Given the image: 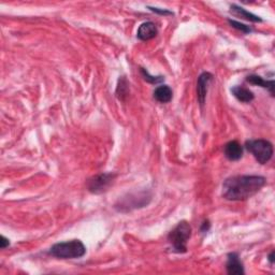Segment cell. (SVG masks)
<instances>
[{
  "label": "cell",
  "instance_id": "obj_14",
  "mask_svg": "<svg viewBox=\"0 0 275 275\" xmlns=\"http://www.w3.org/2000/svg\"><path fill=\"white\" fill-rule=\"evenodd\" d=\"M246 82L250 84H252V85L260 86V88L269 90L271 96H274V90H274V81L273 80H271V81H266V80H264L262 76H256V74H250L246 78Z\"/></svg>",
  "mask_w": 275,
  "mask_h": 275
},
{
  "label": "cell",
  "instance_id": "obj_20",
  "mask_svg": "<svg viewBox=\"0 0 275 275\" xmlns=\"http://www.w3.org/2000/svg\"><path fill=\"white\" fill-rule=\"evenodd\" d=\"M268 259H269V262H270L271 264H274V252H271V254L269 255V257H268Z\"/></svg>",
  "mask_w": 275,
  "mask_h": 275
},
{
  "label": "cell",
  "instance_id": "obj_12",
  "mask_svg": "<svg viewBox=\"0 0 275 275\" xmlns=\"http://www.w3.org/2000/svg\"><path fill=\"white\" fill-rule=\"evenodd\" d=\"M231 92L232 95L243 104H250L252 100L255 99L254 92L250 90L248 88H245L243 86H234V88H231Z\"/></svg>",
  "mask_w": 275,
  "mask_h": 275
},
{
  "label": "cell",
  "instance_id": "obj_5",
  "mask_svg": "<svg viewBox=\"0 0 275 275\" xmlns=\"http://www.w3.org/2000/svg\"><path fill=\"white\" fill-rule=\"evenodd\" d=\"M150 199H152V196L148 192L138 194V196L129 194L128 198L120 200L118 204H115V208L118 210L120 212H128V211H132L134 208H139L148 206Z\"/></svg>",
  "mask_w": 275,
  "mask_h": 275
},
{
  "label": "cell",
  "instance_id": "obj_19",
  "mask_svg": "<svg viewBox=\"0 0 275 275\" xmlns=\"http://www.w3.org/2000/svg\"><path fill=\"white\" fill-rule=\"evenodd\" d=\"M210 228H211V224H210L208 220H204V224H202V226H201V232H208V231L210 230Z\"/></svg>",
  "mask_w": 275,
  "mask_h": 275
},
{
  "label": "cell",
  "instance_id": "obj_15",
  "mask_svg": "<svg viewBox=\"0 0 275 275\" xmlns=\"http://www.w3.org/2000/svg\"><path fill=\"white\" fill-rule=\"evenodd\" d=\"M140 72L141 74L143 76V78L146 80V81L150 84H159L164 81V78L162 76H150V72L144 69V68H140Z\"/></svg>",
  "mask_w": 275,
  "mask_h": 275
},
{
  "label": "cell",
  "instance_id": "obj_8",
  "mask_svg": "<svg viewBox=\"0 0 275 275\" xmlns=\"http://www.w3.org/2000/svg\"><path fill=\"white\" fill-rule=\"evenodd\" d=\"M158 34V30L153 22H146L140 25L136 32V38L141 41H148L154 39Z\"/></svg>",
  "mask_w": 275,
  "mask_h": 275
},
{
  "label": "cell",
  "instance_id": "obj_2",
  "mask_svg": "<svg viewBox=\"0 0 275 275\" xmlns=\"http://www.w3.org/2000/svg\"><path fill=\"white\" fill-rule=\"evenodd\" d=\"M48 254L58 259H76L86 254V248L82 241L71 240L53 245Z\"/></svg>",
  "mask_w": 275,
  "mask_h": 275
},
{
  "label": "cell",
  "instance_id": "obj_18",
  "mask_svg": "<svg viewBox=\"0 0 275 275\" xmlns=\"http://www.w3.org/2000/svg\"><path fill=\"white\" fill-rule=\"evenodd\" d=\"M9 245H10V241H9V238H6L4 236H0V248H2V250H4V248H8Z\"/></svg>",
  "mask_w": 275,
  "mask_h": 275
},
{
  "label": "cell",
  "instance_id": "obj_6",
  "mask_svg": "<svg viewBox=\"0 0 275 275\" xmlns=\"http://www.w3.org/2000/svg\"><path fill=\"white\" fill-rule=\"evenodd\" d=\"M116 176L115 173H101V174L94 176L88 182V190L96 194L106 192L113 185Z\"/></svg>",
  "mask_w": 275,
  "mask_h": 275
},
{
  "label": "cell",
  "instance_id": "obj_16",
  "mask_svg": "<svg viewBox=\"0 0 275 275\" xmlns=\"http://www.w3.org/2000/svg\"><path fill=\"white\" fill-rule=\"evenodd\" d=\"M228 23L231 27H234V28H236V30L242 32L243 34H250L252 32V28H250L248 25L240 23V22H236L234 20H228Z\"/></svg>",
  "mask_w": 275,
  "mask_h": 275
},
{
  "label": "cell",
  "instance_id": "obj_10",
  "mask_svg": "<svg viewBox=\"0 0 275 275\" xmlns=\"http://www.w3.org/2000/svg\"><path fill=\"white\" fill-rule=\"evenodd\" d=\"M228 260L226 264V269L227 273L231 275H243L244 272V266L243 264L240 260V257L236 254V252H230L228 254Z\"/></svg>",
  "mask_w": 275,
  "mask_h": 275
},
{
  "label": "cell",
  "instance_id": "obj_17",
  "mask_svg": "<svg viewBox=\"0 0 275 275\" xmlns=\"http://www.w3.org/2000/svg\"><path fill=\"white\" fill-rule=\"evenodd\" d=\"M148 9L154 12L156 14H159V16H174V13L172 11H169L167 9H159V8H153V6H148Z\"/></svg>",
  "mask_w": 275,
  "mask_h": 275
},
{
  "label": "cell",
  "instance_id": "obj_4",
  "mask_svg": "<svg viewBox=\"0 0 275 275\" xmlns=\"http://www.w3.org/2000/svg\"><path fill=\"white\" fill-rule=\"evenodd\" d=\"M245 148L254 155L255 159L260 164L269 162L273 156V146L268 140H248L245 142Z\"/></svg>",
  "mask_w": 275,
  "mask_h": 275
},
{
  "label": "cell",
  "instance_id": "obj_1",
  "mask_svg": "<svg viewBox=\"0 0 275 275\" xmlns=\"http://www.w3.org/2000/svg\"><path fill=\"white\" fill-rule=\"evenodd\" d=\"M266 178L260 176H236L222 184V197L230 201H243L252 198L266 185Z\"/></svg>",
  "mask_w": 275,
  "mask_h": 275
},
{
  "label": "cell",
  "instance_id": "obj_11",
  "mask_svg": "<svg viewBox=\"0 0 275 275\" xmlns=\"http://www.w3.org/2000/svg\"><path fill=\"white\" fill-rule=\"evenodd\" d=\"M230 14H232L234 16L240 18L242 20H246L248 22H252V23H262V18L256 16V14H252L250 12H248V10L243 9L242 6H238L236 4H231L230 6V10H229Z\"/></svg>",
  "mask_w": 275,
  "mask_h": 275
},
{
  "label": "cell",
  "instance_id": "obj_3",
  "mask_svg": "<svg viewBox=\"0 0 275 275\" xmlns=\"http://www.w3.org/2000/svg\"><path fill=\"white\" fill-rule=\"evenodd\" d=\"M192 236V226L190 222L183 220L178 224L168 236V241L174 252L183 254L187 252V242Z\"/></svg>",
  "mask_w": 275,
  "mask_h": 275
},
{
  "label": "cell",
  "instance_id": "obj_9",
  "mask_svg": "<svg viewBox=\"0 0 275 275\" xmlns=\"http://www.w3.org/2000/svg\"><path fill=\"white\" fill-rule=\"evenodd\" d=\"M224 154L231 162L240 160L243 156V146L238 141H230L224 148Z\"/></svg>",
  "mask_w": 275,
  "mask_h": 275
},
{
  "label": "cell",
  "instance_id": "obj_13",
  "mask_svg": "<svg viewBox=\"0 0 275 275\" xmlns=\"http://www.w3.org/2000/svg\"><path fill=\"white\" fill-rule=\"evenodd\" d=\"M153 96L159 104H168L172 100L173 92L168 85H160L155 88Z\"/></svg>",
  "mask_w": 275,
  "mask_h": 275
},
{
  "label": "cell",
  "instance_id": "obj_7",
  "mask_svg": "<svg viewBox=\"0 0 275 275\" xmlns=\"http://www.w3.org/2000/svg\"><path fill=\"white\" fill-rule=\"evenodd\" d=\"M213 74H210V72H204L201 74L198 78L197 82V94H198V101L200 106H204L206 102V94L208 90V85L212 82Z\"/></svg>",
  "mask_w": 275,
  "mask_h": 275
}]
</instances>
